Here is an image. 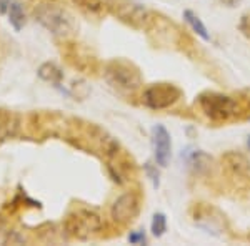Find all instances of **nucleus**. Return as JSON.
I'll list each match as a JSON object with an SVG mask.
<instances>
[{
	"label": "nucleus",
	"instance_id": "obj_1",
	"mask_svg": "<svg viewBox=\"0 0 250 246\" xmlns=\"http://www.w3.org/2000/svg\"><path fill=\"white\" fill-rule=\"evenodd\" d=\"M35 20L55 37L67 38L77 30L74 15L62 7L52 5V3H43L39 9H35Z\"/></svg>",
	"mask_w": 250,
	"mask_h": 246
},
{
	"label": "nucleus",
	"instance_id": "obj_2",
	"mask_svg": "<svg viewBox=\"0 0 250 246\" xmlns=\"http://www.w3.org/2000/svg\"><path fill=\"white\" fill-rule=\"evenodd\" d=\"M104 78L119 92H135L142 85V75L134 63L127 60H112L104 70Z\"/></svg>",
	"mask_w": 250,
	"mask_h": 246
},
{
	"label": "nucleus",
	"instance_id": "obj_3",
	"mask_svg": "<svg viewBox=\"0 0 250 246\" xmlns=\"http://www.w3.org/2000/svg\"><path fill=\"white\" fill-rule=\"evenodd\" d=\"M104 228L102 218L92 209H75L65 218V231L77 240H88L99 235Z\"/></svg>",
	"mask_w": 250,
	"mask_h": 246
},
{
	"label": "nucleus",
	"instance_id": "obj_4",
	"mask_svg": "<svg viewBox=\"0 0 250 246\" xmlns=\"http://www.w3.org/2000/svg\"><path fill=\"white\" fill-rule=\"evenodd\" d=\"M199 107L213 122H225L237 115V102L229 95L205 92L199 95Z\"/></svg>",
	"mask_w": 250,
	"mask_h": 246
},
{
	"label": "nucleus",
	"instance_id": "obj_5",
	"mask_svg": "<svg viewBox=\"0 0 250 246\" xmlns=\"http://www.w3.org/2000/svg\"><path fill=\"white\" fill-rule=\"evenodd\" d=\"M182 96V90L172 83H154L144 90V103L152 110H164L175 105Z\"/></svg>",
	"mask_w": 250,
	"mask_h": 246
},
{
	"label": "nucleus",
	"instance_id": "obj_6",
	"mask_svg": "<svg viewBox=\"0 0 250 246\" xmlns=\"http://www.w3.org/2000/svg\"><path fill=\"white\" fill-rule=\"evenodd\" d=\"M115 9V14L122 22L132 25L134 29H147L152 22V15L150 12L145 9L144 5L135 2H119V5H112Z\"/></svg>",
	"mask_w": 250,
	"mask_h": 246
},
{
	"label": "nucleus",
	"instance_id": "obj_7",
	"mask_svg": "<svg viewBox=\"0 0 250 246\" xmlns=\"http://www.w3.org/2000/svg\"><path fill=\"white\" fill-rule=\"evenodd\" d=\"M152 148H154L155 163L165 168L172 156V140L170 133L164 125H155L152 128Z\"/></svg>",
	"mask_w": 250,
	"mask_h": 246
},
{
	"label": "nucleus",
	"instance_id": "obj_8",
	"mask_svg": "<svg viewBox=\"0 0 250 246\" xmlns=\"http://www.w3.org/2000/svg\"><path fill=\"white\" fill-rule=\"evenodd\" d=\"M139 213V198L135 193H124L114 201L110 209V215L114 221L120 225L130 223Z\"/></svg>",
	"mask_w": 250,
	"mask_h": 246
},
{
	"label": "nucleus",
	"instance_id": "obj_9",
	"mask_svg": "<svg viewBox=\"0 0 250 246\" xmlns=\"http://www.w3.org/2000/svg\"><path fill=\"white\" fill-rule=\"evenodd\" d=\"M222 160H224L225 167H227L233 175L244 176V178L250 176V163L244 155H239V153L230 151V153H227Z\"/></svg>",
	"mask_w": 250,
	"mask_h": 246
},
{
	"label": "nucleus",
	"instance_id": "obj_10",
	"mask_svg": "<svg viewBox=\"0 0 250 246\" xmlns=\"http://www.w3.org/2000/svg\"><path fill=\"white\" fill-rule=\"evenodd\" d=\"M5 12H7V17H9V23L15 32H20L25 27L27 15H25V10H23L22 3H20L19 0H10Z\"/></svg>",
	"mask_w": 250,
	"mask_h": 246
},
{
	"label": "nucleus",
	"instance_id": "obj_11",
	"mask_svg": "<svg viewBox=\"0 0 250 246\" xmlns=\"http://www.w3.org/2000/svg\"><path fill=\"white\" fill-rule=\"evenodd\" d=\"M37 75L40 80L43 82H48V83H54V85H59L60 82L63 80V72L52 62H45L39 67L37 70Z\"/></svg>",
	"mask_w": 250,
	"mask_h": 246
},
{
	"label": "nucleus",
	"instance_id": "obj_12",
	"mask_svg": "<svg viewBox=\"0 0 250 246\" xmlns=\"http://www.w3.org/2000/svg\"><path fill=\"white\" fill-rule=\"evenodd\" d=\"M184 20L188 23V27H190V29L195 32V34L199 35L202 40H205V42H208V40H210V34H208L207 27L204 25V22L200 20V17L195 14V12L184 10Z\"/></svg>",
	"mask_w": 250,
	"mask_h": 246
},
{
	"label": "nucleus",
	"instance_id": "obj_13",
	"mask_svg": "<svg viewBox=\"0 0 250 246\" xmlns=\"http://www.w3.org/2000/svg\"><path fill=\"white\" fill-rule=\"evenodd\" d=\"M79 9L88 12V14H104L107 9H112V0H72Z\"/></svg>",
	"mask_w": 250,
	"mask_h": 246
},
{
	"label": "nucleus",
	"instance_id": "obj_14",
	"mask_svg": "<svg viewBox=\"0 0 250 246\" xmlns=\"http://www.w3.org/2000/svg\"><path fill=\"white\" fill-rule=\"evenodd\" d=\"M150 229H152V235L155 238L164 236L165 231H167V216L164 213H155L154 218H152Z\"/></svg>",
	"mask_w": 250,
	"mask_h": 246
},
{
	"label": "nucleus",
	"instance_id": "obj_15",
	"mask_svg": "<svg viewBox=\"0 0 250 246\" xmlns=\"http://www.w3.org/2000/svg\"><path fill=\"white\" fill-rule=\"evenodd\" d=\"M10 133V115L5 110H0V138H5Z\"/></svg>",
	"mask_w": 250,
	"mask_h": 246
},
{
	"label": "nucleus",
	"instance_id": "obj_16",
	"mask_svg": "<svg viewBox=\"0 0 250 246\" xmlns=\"http://www.w3.org/2000/svg\"><path fill=\"white\" fill-rule=\"evenodd\" d=\"M144 168H145V173H147V176L150 178L152 185H154V188H159V185H160V175H159V170H157V167H154L152 163H145Z\"/></svg>",
	"mask_w": 250,
	"mask_h": 246
},
{
	"label": "nucleus",
	"instance_id": "obj_17",
	"mask_svg": "<svg viewBox=\"0 0 250 246\" xmlns=\"http://www.w3.org/2000/svg\"><path fill=\"white\" fill-rule=\"evenodd\" d=\"M239 29L242 34L245 35L247 38H250V12L244 15V17L240 19V23H239Z\"/></svg>",
	"mask_w": 250,
	"mask_h": 246
},
{
	"label": "nucleus",
	"instance_id": "obj_18",
	"mask_svg": "<svg viewBox=\"0 0 250 246\" xmlns=\"http://www.w3.org/2000/svg\"><path fill=\"white\" fill-rule=\"evenodd\" d=\"M147 238H145V233L144 231H132L128 235V243L130 245H145Z\"/></svg>",
	"mask_w": 250,
	"mask_h": 246
},
{
	"label": "nucleus",
	"instance_id": "obj_19",
	"mask_svg": "<svg viewBox=\"0 0 250 246\" xmlns=\"http://www.w3.org/2000/svg\"><path fill=\"white\" fill-rule=\"evenodd\" d=\"M247 147H249V150H250V136L247 138Z\"/></svg>",
	"mask_w": 250,
	"mask_h": 246
},
{
	"label": "nucleus",
	"instance_id": "obj_20",
	"mask_svg": "<svg viewBox=\"0 0 250 246\" xmlns=\"http://www.w3.org/2000/svg\"><path fill=\"white\" fill-rule=\"evenodd\" d=\"M0 227H2V218H0Z\"/></svg>",
	"mask_w": 250,
	"mask_h": 246
}]
</instances>
